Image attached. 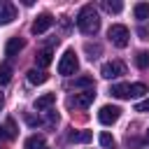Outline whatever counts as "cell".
Listing matches in <instances>:
<instances>
[{"label":"cell","mask_w":149,"mask_h":149,"mask_svg":"<svg viewBox=\"0 0 149 149\" xmlns=\"http://www.w3.org/2000/svg\"><path fill=\"white\" fill-rule=\"evenodd\" d=\"M98 142H100V144H102L105 149H116V142H114V137H112L109 133H100Z\"/></svg>","instance_id":"21"},{"label":"cell","mask_w":149,"mask_h":149,"mask_svg":"<svg viewBox=\"0 0 149 149\" xmlns=\"http://www.w3.org/2000/svg\"><path fill=\"white\" fill-rule=\"evenodd\" d=\"M49 79V74L44 72V70H37V68H33V70H28V81L30 84H35V86H40V84H44Z\"/></svg>","instance_id":"12"},{"label":"cell","mask_w":149,"mask_h":149,"mask_svg":"<svg viewBox=\"0 0 149 149\" xmlns=\"http://www.w3.org/2000/svg\"><path fill=\"white\" fill-rule=\"evenodd\" d=\"M144 93H149L147 84H142V81H137V84H128V98H140V95H144Z\"/></svg>","instance_id":"14"},{"label":"cell","mask_w":149,"mask_h":149,"mask_svg":"<svg viewBox=\"0 0 149 149\" xmlns=\"http://www.w3.org/2000/svg\"><path fill=\"white\" fill-rule=\"evenodd\" d=\"M119 116H121V109H119L116 105H102L100 112H98V121H100L102 126H112V123H116Z\"/></svg>","instance_id":"4"},{"label":"cell","mask_w":149,"mask_h":149,"mask_svg":"<svg viewBox=\"0 0 149 149\" xmlns=\"http://www.w3.org/2000/svg\"><path fill=\"white\" fill-rule=\"evenodd\" d=\"M77 70H79V58H77V54H74L72 49H68V51L61 56V61H58V74L70 77V74H74Z\"/></svg>","instance_id":"2"},{"label":"cell","mask_w":149,"mask_h":149,"mask_svg":"<svg viewBox=\"0 0 149 149\" xmlns=\"http://www.w3.org/2000/svg\"><path fill=\"white\" fill-rule=\"evenodd\" d=\"M135 112L147 114V112H149V98H147V100H142V102H137V105H135Z\"/></svg>","instance_id":"25"},{"label":"cell","mask_w":149,"mask_h":149,"mask_svg":"<svg viewBox=\"0 0 149 149\" xmlns=\"http://www.w3.org/2000/svg\"><path fill=\"white\" fill-rule=\"evenodd\" d=\"M0 140H7V133H5V126H0Z\"/></svg>","instance_id":"27"},{"label":"cell","mask_w":149,"mask_h":149,"mask_svg":"<svg viewBox=\"0 0 149 149\" xmlns=\"http://www.w3.org/2000/svg\"><path fill=\"white\" fill-rule=\"evenodd\" d=\"M109 93H112L114 98H119V100H126V98H128V84H114Z\"/></svg>","instance_id":"17"},{"label":"cell","mask_w":149,"mask_h":149,"mask_svg":"<svg viewBox=\"0 0 149 149\" xmlns=\"http://www.w3.org/2000/svg\"><path fill=\"white\" fill-rule=\"evenodd\" d=\"M23 149H44V137L42 135H30L26 142H23Z\"/></svg>","instance_id":"15"},{"label":"cell","mask_w":149,"mask_h":149,"mask_svg":"<svg viewBox=\"0 0 149 149\" xmlns=\"http://www.w3.org/2000/svg\"><path fill=\"white\" fill-rule=\"evenodd\" d=\"M44 149H47V147H44Z\"/></svg>","instance_id":"30"},{"label":"cell","mask_w":149,"mask_h":149,"mask_svg":"<svg viewBox=\"0 0 149 149\" xmlns=\"http://www.w3.org/2000/svg\"><path fill=\"white\" fill-rule=\"evenodd\" d=\"M137 35H140V40H149V28L147 26H140L137 28Z\"/></svg>","instance_id":"26"},{"label":"cell","mask_w":149,"mask_h":149,"mask_svg":"<svg viewBox=\"0 0 149 149\" xmlns=\"http://www.w3.org/2000/svg\"><path fill=\"white\" fill-rule=\"evenodd\" d=\"M107 37H109V42H112L114 47L123 49V47L128 44V40H130V33H128V28H126V26H121V23H114V26H109V30H107Z\"/></svg>","instance_id":"3"},{"label":"cell","mask_w":149,"mask_h":149,"mask_svg":"<svg viewBox=\"0 0 149 149\" xmlns=\"http://www.w3.org/2000/svg\"><path fill=\"white\" fill-rule=\"evenodd\" d=\"M72 86H86V88H93V77H77L72 81Z\"/></svg>","instance_id":"23"},{"label":"cell","mask_w":149,"mask_h":149,"mask_svg":"<svg viewBox=\"0 0 149 149\" xmlns=\"http://www.w3.org/2000/svg\"><path fill=\"white\" fill-rule=\"evenodd\" d=\"M77 28L84 35H95L100 30V16L93 9V5H84L79 9V14H77Z\"/></svg>","instance_id":"1"},{"label":"cell","mask_w":149,"mask_h":149,"mask_svg":"<svg viewBox=\"0 0 149 149\" xmlns=\"http://www.w3.org/2000/svg\"><path fill=\"white\" fill-rule=\"evenodd\" d=\"M135 65L137 68H149V51H137V56H135Z\"/></svg>","instance_id":"22"},{"label":"cell","mask_w":149,"mask_h":149,"mask_svg":"<svg viewBox=\"0 0 149 149\" xmlns=\"http://www.w3.org/2000/svg\"><path fill=\"white\" fill-rule=\"evenodd\" d=\"M54 102H56V93H44V95H40V98L35 100V109H37V112H47Z\"/></svg>","instance_id":"9"},{"label":"cell","mask_w":149,"mask_h":149,"mask_svg":"<svg viewBox=\"0 0 149 149\" xmlns=\"http://www.w3.org/2000/svg\"><path fill=\"white\" fill-rule=\"evenodd\" d=\"M147 140H149V130H147Z\"/></svg>","instance_id":"29"},{"label":"cell","mask_w":149,"mask_h":149,"mask_svg":"<svg viewBox=\"0 0 149 149\" xmlns=\"http://www.w3.org/2000/svg\"><path fill=\"white\" fill-rule=\"evenodd\" d=\"M23 47H26V42H23L21 37H12V40L7 42V47H5V54H7V56H16Z\"/></svg>","instance_id":"11"},{"label":"cell","mask_w":149,"mask_h":149,"mask_svg":"<svg viewBox=\"0 0 149 149\" xmlns=\"http://www.w3.org/2000/svg\"><path fill=\"white\" fill-rule=\"evenodd\" d=\"M5 133H7V140H14L16 135H19V130H16V121L9 116L7 119V123H5Z\"/></svg>","instance_id":"20"},{"label":"cell","mask_w":149,"mask_h":149,"mask_svg":"<svg viewBox=\"0 0 149 149\" xmlns=\"http://www.w3.org/2000/svg\"><path fill=\"white\" fill-rule=\"evenodd\" d=\"M100 74H102L105 79H116V77L126 74V65H123L121 61H109V63H105V65H102Z\"/></svg>","instance_id":"6"},{"label":"cell","mask_w":149,"mask_h":149,"mask_svg":"<svg viewBox=\"0 0 149 149\" xmlns=\"http://www.w3.org/2000/svg\"><path fill=\"white\" fill-rule=\"evenodd\" d=\"M9 79H12V65L9 63H2L0 65V86L9 84Z\"/></svg>","instance_id":"19"},{"label":"cell","mask_w":149,"mask_h":149,"mask_svg":"<svg viewBox=\"0 0 149 149\" xmlns=\"http://www.w3.org/2000/svg\"><path fill=\"white\" fill-rule=\"evenodd\" d=\"M16 19V7L9 0H0V23H12Z\"/></svg>","instance_id":"8"},{"label":"cell","mask_w":149,"mask_h":149,"mask_svg":"<svg viewBox=\"0 0 149 149\" xmlns=\"http://www.w3.org/2000/svg\"><path fill=\"white\" fill-rule=\"evenodd\" d=\"M102 7H105L109 14H119V12L123 9V2H121V0H105Z\"/></svg>","instance_id":"18"},{"label":"cell","mask_w":149,"mask_h":149,"mask_svg":"<svg viewBox=\"0 0 149 149\" xmlns=\"http://www.w3.org/2000/svg\"><path fill=\"white\" fill-rule=\"evenodd\" d=\"M51 26H54V16H51V14H40V16L33 21L30 30H33V35H42V33H47Z\"/></svg>","instance_id":"7"},{"label":"cell","mask_w":149,"mask_h":149,"mask_svg":"<svg viewBox=\"0 0 149 149\" xmlns=\"http://www.w3.org/2000/svg\"><path fill=\"white\" fill-rule=\"evenodd\" d=\"M2 102H5V100H2V93H0V109H2Z\"/></svg>","instance_id":"28"},{"label":"cell","mask_w":149,"mask_h":149,"mask_svg":"<svg viewBox=\"0 0 149 149\" xmlns=\"http://www.w3.org/2000/svg\"><path fill=\"white\" fill-rule=\"evenodd\" d=\"M68 140L74 142V144H86V142L93 140V135H91V130H72V133L68 135Z\"/></svg>","instance_id":"10"},{"label":"cell","mask_w":149,"mask_h":149,"mask_svg":"<svg viewBox=\"0 0 149 149\" xmlns=\"http://www.w3.org/2000/svg\"><path fill=\"white\" fill-rule=\"evenodd\" d=\"M133 14H135L137 21H147V19H149V5H147V2H137V5L133 7Z\"/></svg>","instance_id":"16"},{"label":"cell","mask_w":149,"mask_h":149,"mask_svg":"<svg viewBox=\"0 0 149 149\" xmlns=\"http://www.w3.org/2000/svg\"><path fill=\"white\" fill-rule=\"evenodd\" d=\"M51 61H54L51 49H42V51L35 56V63H37V68H40V70H42V68H47V65H51Z\"/></svg>","instance_id":"13"},{"label":"cell","mask_w":149,"mask_h":149,"mask_svg":"<svg viewBox=\"0 0 149 149\" xmlns=\"http://www.w3.org/2000/svg\"><path fill=\"white\" fill-rule=\"evenodd\" d=\"M86 54H88V58L93 61V58L100 56V47H98V44H86Z\"/></svg>","instance_id":"24"},{"label":"cell","mask_w":149,"mask_h":149,"mask_svg":"<svg viewBox=\"0 0 149 149\" xmlns=\"http://www.w3.org/2000/svg\"><path fill=\"white\" fill-rule=\"evenodd\" d=\"M93 100H95V91H93V88H86V91H81V93H74V95L68 100V105H70V107H79V109H86Z\"/></svg>","instance_id":"5"}]
</instances>
